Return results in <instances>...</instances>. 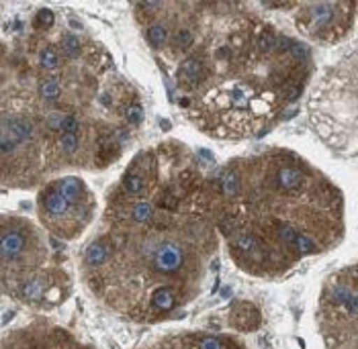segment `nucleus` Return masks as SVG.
<instances>
[{
    "label": "nucleus",
    "instance_id": "1",
    "mask_svg": "<svg viewBox=\"0 0 358 349\" xmlns=\"http://www.w3.org/2000/svg\"><path fill=\"white\" fill-rule=\"evenodd\" d=\"M223 233L246 229L276 255L322 253L344 235V194L291 149H268L221 165L207 182Z\"/></svg>",
    "mask_w": 358,
    "mask_h": 349
},
{
    "label": "nucleus",
    "instance_id": "2",
    "mask_svg": "<svg viewBox=\"0 0 358 349\" xmlns=\"http://www.w3.org/2000/svg\"><path fill=\"white\" fill-rule=\"evenodd\" d=\"M45 172L41 105L21 88L0 110V186L33 188Z\"/></svg>",
    "mask_w": 358,
    "mask_h": 349
},
{
    "label": "nucleus",
    "instance_id": "3",
    "mask_svg": "<svg viewBox=\"0 0 358 349\" xmlns=\"http://www.w3.org/2000/svg\"><path fill=\"white\" fill-rule=\"evenodd\" d=\"M317 137L338 154L357 149V55L355 50L326 70L309 101Z\"/></svg>",
    "mask_w": 358,
    "mask_h": 349
},
{
    "label": "nucleus",
    "instance_id": "4",
    "mask_svg": "<svg viewBox=\"0 0 358 349\" xmlns=\"http://www.w3.org/2000/svg\"><path fill=\"white\" fill-rule=\"evenodd\" d=\"M41 227L57 239H76L92 223L96 198L78 176H62L45 182L35 202Z\"/></svg>",
    "mask_w": 358,
    "mask_h": 349
},
{
    "label": "nucleus",
    "instance_id": "5",
    "mask_svg": "<svg viewBox=\"0 0 358 349\" xmlns=\"http://www.w3.org/2000/svg\"><path fill=\"white\" fill-rule=\"evenodd\" d=\"M50 247L41 231L25 216L0 215V286H13L21 278L45 266Z\"/></svg>",
    "mask_w": 358,
    "mask_h": 349
},
{
    "label": "nucleus",
    "instance_id": "6",
    "mask_svg": "<svg viewBox=\"0 0 358 349\" xmlns=\"http://www.w3.org/2000/svg\"><path fill=\"white\" fill-rule=\"evenodd\" d=\"M357 269L352 266L326 282L320 302V325L331 348L342 341L346 346V337L357 346Z\"/></svg>",
    "mask_w": 358,
    "mask_h": 349
},
{
    "label": "nucleus",
    "instance_id": "7",
    "mask_svg": "<svg viewBox=\"0 0 358 349\" xmlns=\"http://www.w3.org/2000/svg\"><path fill=\"white\" fill-rule=\"evenodd\" d=\"M355 13L357 2H305L297 4L295 25L305 37L336 43L352 29Z\"/></svg>",
    "mask_w": 358,
    "mask_h": 349
},
{
    "label": "nucleus",
    "instance_id": "8",
    "mask_svg": "<svg viewBox=\"0 0 358 349\" xmlns=\"http://www.w3.org/2000/svg\"><path fill=\"white\" fill-rule=\"evenodd\" d=\"M64 282H68V278L64 280L55 272H45L41 268L21 278L19 282H15L10 286V295L17 296L21 302L31 304V306H48V304L59 302Z\"/></svg>",
    "mask_w": 358,
    "mask_h": 349
},
{
    "label": "nucleus",
    "instance_id": "9",
    "mask_svg": "<svg viewBox=\"0 0 358 349\" xmlns=\"http://www.w3.org/2000/svg\"><path fill=\"white\" fill-rule=\"evenodd\" d=\"M211 76H213L211 64L203 52L189 54L176 68V84L182 92L203 90L211 82Z\"/></svg>",
    "mask_w": 358,
    "mask_h": 349
},
{
    "label": "nucleus",
    "instance_id": "10",
    "mask_svg": "<svg viewBox=\"0 0 358 349\" xmlns=\"http://www.w3.org/2000/svg\"><path fill=\"white\" fill-rule=\"evenodd\" d=\"M115 253V242L110 237V233H105V235H99L94 237L92 242L88 243L84 247L83 253V272L84 276L86 274H92L96 269H101L103 266L109 264V260Z\"/></svg>",
    "mask_w": 358,
    "mask_h": 349
},
{
    "label": "nucleus",
    "instance_id": "11",
    "mask_svg": "<svg viewBox=\"0 0 358 349\" xmlns=\"http://www.w3.org/2000/svg\"><path fill=\"white\" fill-rule=\"evenodd\" d=\"M194 43H196V21L193 17H187L182 21H174L172 31H170V39L166 50L170 52L172 57L176 55H189L193 52Z\"/></svg>",
    "mask_w": 358,
    "mask_h": 349
},
{
    "label": "nucleus",
    "instance_id": "12",
    "mask_svg": "<svg viewBox=\"0 0 358 349\" xmlns=\"http://www.w3.org/2000/svg\"><path fill=\"white\" fill-rule=\"evenodd\" d=\"M174 17H168V19H162V15L148 23L143 27V37L148 41V45L154 50V52H160V50H166L168 45V39H170V31H172V25H174Z\"/></svg>",
    "mask_w": 358,
    "mask_h": 349
},
{
    "label": "nucleus",
    "instance_id": "13",
    "mask_svg": "<svg viewBox=\"0 0 358 349\" xmlns=\"http://www.w3.org/2000/svg\"><path fill=\"white\" fill-rule=\"evenodd\" d=\"M66 66H70L66 61V57L62 55L57 43H45L39 52H37V70L39 74H57L62 72Z\"/></svg>",
    "mask_w": 358,
    "mask_h": 349
},
{
    "label": "nucleus",
    "instance_id": "14",
    "mask_svg": "<svg viewBox=\"0 0 358 349\" xmlns=\"http://www.w3.org/2000/svg\"><path fill=\"white\" fill-rule=\"evenodd\" d=\"M10 78H13L10 72L6 68H2V72H0V110L6 107L13 101V96L23 88L19 82H13Z\"/></svg>",
    "mask_w": 358,
    "mask_h": 349
},
{
    "label": "nucleus",
    "instance_id": "15",
    "mask_svg": "<svg viewBox=\"0 0 358 349\" xmlns=\"http://www.w3.org/2000/svg\"><path fill=\"white\" fill-rule=\"evenodd\" d=\"M54 19L55 15L50 8H39V10L35 13V17H33V29L39 31V33L50 31V29L54 27Z\"/></svg>",
    "mask_w": 358,
    "mask_h": 349
},
{
    "label": "nucleus",
    "instance_id": "16",
    "mask_svg": "<svg viewBox=\"0 0 358 349\" xmlns=\"http://www.w3.org/2000/svg\"><path fill=\"white\" fill-rule=\"evenodd\" d=\"M196 349H225V343L221 337H211V335H205L199 339Z\"/></svg>",
    "mask_w": 358,
    "mask_h": 349
},
{
    "label": "nucleus",
    "instance_id": "17",
    "mask_svg": "<svg viewBox=\"0 0 358 349\" xmlns=\"http://www.w3.org/2000/svg\"><path fill=\"white\" fill-rule=\"evenodd\" d=\"M78 349H84V348H78Z\"/></svg>",
    "mask_w": 358,
    "mask_h": 349
}]
</instances>
